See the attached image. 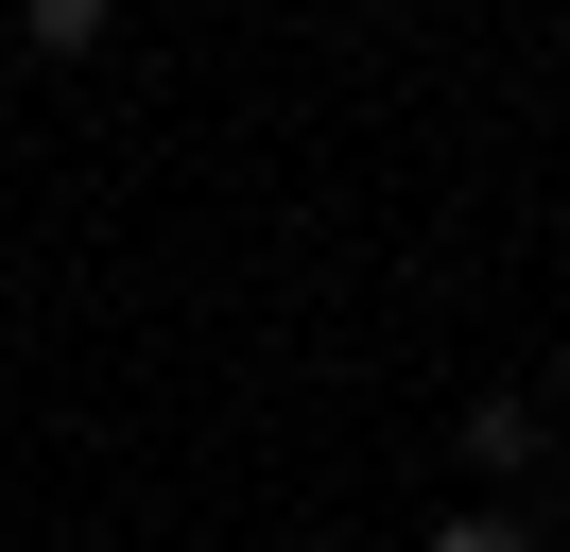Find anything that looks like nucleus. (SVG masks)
Here are the masks:
<instances>
[{"label":"nucleus","instance_id":"nucleus-2","mask_svg":"<svg viewBox=\"0 0 570 552\" xmlns=\"http://www.w3.org/2000/svg\"><path fill=\"white\" fill-rule=\"evenodd\" d=\"M432 552H535V518H501V501H466V518H450V535H432Z\"/></svg>","mask_w":570,"mask_h":552},{"label":"nucleus","instance_id":"nucleus-1","mask_svg":"<svg viewBox=\"0 0 570 552\" xmlns=\"http://www.w3.org/2000/svg\"><path fill=\"white\" fill-rule=\"evenodd\" d=\"M466 466L519 483V466H535V397H466Z\"/></svg>","mask_w":570,"mask_h":552}]
</instances>
